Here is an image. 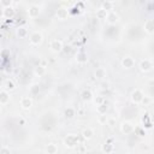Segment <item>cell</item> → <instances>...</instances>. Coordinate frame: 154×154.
<instances>
[{
	"label": "cell",
	"mask_w": 154,
	"mask_h": 154,
	"mask_svg": "<svg viewBox=\"0 0 154 154\" xmlns=\"http://www.w3.org/2000/svg\"><path fill=\"white\" fill-rule=\"evenodd\" d=\"M143 100H144V95H143L142 90L135 89V90L131 93V101H132L134 103H141V102H143Z\"/></svg>",
	"instance_id": "6da1fadb"
},
{
	"label": "cell",
	"mask_w": 154,
	"mask_h": 154,
	"mask_svg": "<svg viewBox=\"0 0 154 154\" xmlns=\"http://www.w3.org/2000/svg\"><path fill=\"white\" fill-rule=\"evenodd\" d=\"M77 143H78V138H77L76 135H67V136L65 137V140H64V144H65L66 147H69V148L76 147Z\"/></svg>",
	"instance_id": "7a4b0ae2"
},
{
	"label": "cell",
	"mask_w": 154,
	"mask_h": 154,
	"mask_svg": "<svg viewBox=\"0 0 154 154\" xmlns=\"http://www.w3.org/2000/svg\"><path fill=\"white\" fill-rule=\"evenodd\" d=\"M29 41H30V43L34 45V46L40 45V43L42 42V34L38 32V31H34V32H31L30 36H29Z\"/></svg>",
	"instance_id": "3957f363"
},
{
	"label": "cell",
	"mask_w": 154,
	"mask_h": 154,
	"mask_svg": "<svg viewBox=\"0 0 154 154\" xmlns=\"http://www.w3.org/2000/svg\"><path fill=\"white\" fill-rule=\"evenodd\" d=\"M49 48L53 53H59L63 49V42L60 40H53L49 45Z\"/></svg>",
	"instance_id": "277c9868"
},
{
	"label": "cell",
	"mask_w": 154,
	"mask_h": 154,
	"mask_svg": "<svg viewBox=\"0 0 154 154\" xmlns=\"http://www.w3.org/2000/svg\"><path fill=\"white\" fill-rule=\"evenodd\" d=\"M120 130H122L123 134L128 135V134H131V132L135 130V126H134V124L130 123V122H124V123L122 124V126H120Z\"/></svg>",
	"instance_id": "5b68a950"
},
{
	"label": "cell",
	"mask_w": 154,
	"mask_h": 154,
	"mask_svg": "<svg viewBox=\"0 0 154 154\" xmlns=\"http://www.w3.org/2000/svg\"><path fill=\"white\" fill-rule=\"evenodd\" d=\"M134 65H135V60H134L131 57H124V58L122 59V66H123L124 69H126V70L132 69Z\"/></svg>",
	"instance_id": "8992f818"
},
{
	"label": "cell",
	"mask_w": 154,
	"mask_h": 154,
	"mask_svg": "<svg viewBox=\"0 0 154 154\" xmlns=\"http://www.w3.org/2000/svg\"><path fill=\"white\" fill-rule=\"evenodd\" d=\"M152 69H153V63H152L150 60L144 59V60H142V61L140 63V70H141V71L148 72V71H150Z\"/></svg>",
	"instance_id": "52a82bcc"
},
{
	"label": "cell",
	"mask_w": 154,
	"mask_h": 154,
	"mask_svg": "<svg viewBox=\"0 0 154 154\" xmlns=\"http://www.w3.org/2000/svg\"><path fill=\"white\" fill-rule=\"evenodd\" d=\"M106 20L108 24H116L118 20H119V16L116 13V12H108L107 13V17H106Z\"/></svg>",
	"instance_id": "ba28073f"
},
{
	"label": "cell",
	"mask_w": 154,
	"mask_h": 154,
	"mask_svg": "<svg viewBox=\"0 0 154 154\" xmlns=\"http://www.w3.org/2000/svg\"><path fill=\"white\" fill-rule=\"evenodd\" d=\"M20 106H22V108H24V109L31 108V106H32V99H31L30 96L23 97V99L20 100Z\"/></svg>",
	"instance_id": "9c48e42d"
},
{
	"label": "cell",
	"mask_w": 154,
	"mask_h": 154,
	"mask_svg": "<svg viewBox=\"0 0 154 154\" xmlns=\"http://www.w3.org/2000/svg\"><path fill=\"white\" fill-rule=\"evenodd\" d=\"M28 13H29V16L31 18H35V17H37L40 14V7L37 5H31V6H29Z\"/></svg>",
	"instance_id": "30bf717a"
},
{
	"label": "cell",
	"mask_w": 154,
	"mask_h": 154,
	"mask_svg": "<svg viewBox=\"0 0 154 154\" xmlns=\"http://www.w3.org/2000/svg\"><path fill=\"white\" fill-rule=\"evenodd\" d=\"M2 16H4L5 18H7V19H11V18H13V16H14V10H13L11 6L5 7V8L2 10Z\"/></svg>",
	"instance_id": "8fae6325"
},
{
	"label": "cell",
	"mask_w": 154,
	"mask_h": 154,
	"mask_svg": "<svg viewBox=\"0 0 154 154\" xmlns=\"http://www.w3.org/2000/svg\"><path fill=\"white\" fill-rule=\"evenodd\" d=\"M10 101V94L6 90H1L0 91V105H5Z\"/></svg>",
	"instance_id": "7c38bea8"
},
{
	"label": "cell",
	"mask_w": 154,
	"mask_h": 154,
	"mask_svg": "<svg viewBox=\"0 0 154 154\" xmlns=\"http://www.w3.org/2000/svg\"><path fill=\"white\" fill-rule=\"evenodd\" d=\"M28 35H29V32H28V29L25 26H19L17 29V36L19 38H25Z\"/></svg>",
	"instance_id": "4fadbf2b"
},
{
	"label": "cell",
	"mask_w": 154,
	"mask_h": 154,
	"mask_svg": "<svg viewBox=\"0 0 154 154\" xmlns=\"http://www.w3.org/2000/svg\"><path fill=\"white\" fill-rule=\"evenodd\" d=\"M144 30L148 32V34H153L154 31V22L152 19H148L146 23H144Z\"/></svg>",
	"instance_id": "5bb4252c"
},
{
	"label": "cell",
	"mask_w": 154,
	"mask_h": 154,
	"mask_svg": "<svg viewBox=\"0 0 154 154\" xmlns=\"http://www.w3.org/2000/svg\"><path fill=\"white\" fill-rule=\"evenodd\" d=\"M106 75H107V72H106V70L103 67H97L96 71H95V77L97 79H103L106 77Z\"/></svg>",
	"instance_id": "9a60e30c"
},
{
	"label": "cell",
	"mask_w": 154,
	"mask_h": 154,
	"mask_svg": "<svg viewBox=\"0 0 154 154\" xmlns=\"http://www.w3.org/2000/svg\"><path fill=\"white\" fill-rule=\"evenodd\" d=\"M82 136H83L84 138H87V140H90V138L94 136V130H93L91 128H85V129H83V131H82Z\"/></svg>",
	"instance_id": "2e32d148"
},
{
	"label": "cell",
	"mask_w": 154,
	"mask_h": 154,
	"mask_svg": "<svg viewBox=\"0 0 154 154\" xmlns=\"http://www.w3.org/2000/svg\"><path fill=\"white\" fill-rule=\"evenodd\" d=\"M46 152H47V154H57L58 147H57L54 143H49V144L46 147Z\"/></svg>",
	"instance_id": "e0dca14e"
},
{
	"label": "cell",
	"mask_w": 154,
	"mask_h": 154,
	"mask_svg": "<svg viewBox=\"0 0 154 154\" xmlns=\"http://www.w3.org/2000/svg\"><path fill=\"white\" fill-rule=\"evenodd\" d=\"M107 13H108V11H106L103 8H99L96 11V17H97V19H106Z\"/></svg>",
	"instance_id": "ac0fdd59"
},
{
	"label": "cell",
	"mask_w": 154,
	"mask_h": 154,
	"mask_svg": "<svg viewBox=\"0 0 154 154\" xmlns=\"http://www.w3.org/2000/svg\"><path fill=\"white\" fill-rule=\"evenodd\" d=\"M102 150H103L106 154H109V153H112V152L114 150V146H113L112 143H105V144L102 146Z\"/></svg>",
	"instance_id": "d6986e66"
},
{
	"label": "cell",
	"mask_w": 154,
	"mask_h": 154,
	"mask_svg": "<svg viewBox=\"0 0 154 154\" xmlns=\"http://www.w3.org/2000/svg\"><path fill=\"white\" fill-rule=\"evenodd\" d=\"M57 17H58L59 19H61V20L66 19V17H67V11H66V10H64V8L58 10V12H57Z\"/></svg>",
	"instance_id": "ffe728a7"
},
{
	"label": "cell",
	"mask_w": 154,
	"mask_h": 154,
	"mask_svg": "<svg viewBox=\"0 0 154 154\" xmlns=\"http://www.w3.org/2000/svg\"><path fill=\"white\" fill-rule=\"evenodd\" d=\"M34 73L37 76H43L46 73V67L45 66H36L34 69Z\"/></svg>",
	"instance_id": "44dd1931"
},
{
	"label": "cell",
	"mask_w": 154,
	"mask_h": 154,
	"mask_svg": "<svg viewBox=\"0 0 154 154\" xmlns=\"http://www.w3.org/2000/svg\"><path fill=\"white\" fill-rule=\"evenodd\" d=\"M91 96H93V94H91L90 90H84V91L82 93V100H83V101H89V100L91 99Z\"/></svg>",
	"instance_id": "7402d4cb"
},
{
	"label": "cell",
	"mask_w": 154,
	"mask_h": 154,
	"mask_svg": "<svg viewBox=\"0 0 154 154\" xmlns=\"http://www.w3.org/2000/svg\"><path fill=\"white\" fill-rule=\"evenodd\" d=\"M64 114H65L66 118H72V117L75 116V109H73L72 107H67V108L65 109Z\"/></svg>",
	"instance_id": "603a6c76"
},
{
	"label": "cell",
	"mask_w": 154,
	"mask_h": 154,
	"mask_svg": "<svg viewBox=\"0 0 154 154\" xmlns=\"http://www.w3.org/2000/svg\"><path fill=\"white\" fill-rule=\"evenodd\" d=\"M5 87H6L7 90H13V89H16V84H14L13 81H11V79H7V81L5 82Z\"/></svg>",
	"instance_id": "cb8c5ba5"
},
{
	"label": "cell",
	"mask_w": 154,
	"mask_h": 154,
	"mask_svg": "<svg viewBox=\"0 0 154 154\" xmlns=\"http://www.w3.org/2000/svg\"><path fill=\"white\" fill-rule=\"evenodd\" d=\"M107 106H106V103H101V105H97V112L101 114V116H103L105 113H106V111H107Z\"/></svg>",
	"instance_id": "d4e9b609"
},
{
	"label": "cell",
	"mask_w": 154,
	"mask_h": 154,
	"mask_svg": "<svg viewBox=\"0 0 154 154\" xmlns=\"http://www.w3.org/2000/svg\"><path fill=\"white\" fill-rule=\"evenodd\" d=\"M77 61H78V63H85V61H87L85 54H84V53H79V54H77Z\"/></svg>",
	"instance_id": "484cf974"
},
{
	"label": "cell",
	"mask_w": 154,
	"mask_h": 154,
	"mask_svg": "<svg viewBox=\"0 0 154 154\" xmlns=\"http://www.w3.org/2000/svg\"><path fill=\"white\" fill-rule=\"evenodd\" d=\"M38 90H40L38 85H37V84H34V85L30 88V94H31V95H35V94L38 93Z\"/></svg>",
	"instance_id": "4316f807"
},
{
	"label": "cell",
	"mask_w": 154,
	"mask_h": 154,
	"mask_svg": "<svg viewBox=\"0 0 154 154\" xmlns=\"http://www.w3.org/2000/svg\"><path fill=\"white\" fill-rule=\"evenodd\" d=\"M0 154H12V152L8 147H1L0 148Z\"/></svg>",
	"instance_id": "83f0119b"
},
{
	"label": "cell",
	"mask_w": 154,
	"mask_h": 154,
	"mask_svg": "<svg viewBox=\"0 0 154 154\" xmlns=\"http://www.w3.org/2000/svg\"><path fill=\"white\" fill-rule=\"evenodd\" d=\"M106 122H107V124H108V125L113 126V125H114V123H116V118H108Z\"/></svg>",
	"instance_id": "f1b7e54d"
},
{
	"label": "cell",
	"mask_w": 154,
	"mask_h": 154,
	"mask_svg": "<svg viewBox=\"0 0 154 154\" xmlns=\"http://www.w3.org/2000/svg\"><path fill=\"white\" fill-rule=\"evenodd\" d=\"M1 51H2V48H1V46H0V53H1Z\"/></svg>",
	"instance_id": "f546056e"
},
{
	"label": "cell",
	"mask_w": 154,
	"mask_h": 154,
	"mask_svg": "<svg viewBox=\"0 0 154 154\" xmlns=\"http://www.w3.org/2000/svg\"><path fill=\"white\" fill-rule=\"evenodd\" d=\"M0 112H1V105H0Z\"/></svg>",
	"instance_id": "4dcf8cb0"
}]
</instances>
